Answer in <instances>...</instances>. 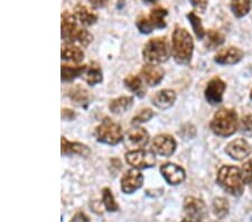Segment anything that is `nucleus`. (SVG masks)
<instances>
[{
    "instance_id": "nucleus-1",
    "label": "nucleus",
    "mask_w": 252,
    "mask_h": 222,
    "mask_svg": "<svg viewBox=\"0 0 252 222\" xmlns=\"http://www.w3.org/2000/svg\"><path fill=\"white\" fill-rule=\"evenodd\" d=\"M62 23H61V36L63 40H66L67 43H79L83 47L90 45L93 40V35L85 30L84 27L80 26L74 14H71L70 11H63Z\"/></svg>"
},
{
    "instance_id": "nucleus-2",
    "label": "nucleus",
    "mask_w": 252,
    "mask_h": 222,
    "mask_svg": "<svg viewBox=\"0 0 252 222\" xmlns=\"http://www.w3.org/2000/svg\"><path fill=\"white\" fill-rule=\"evenodd\" d=\"M194 51L193 37L185 28L176 27L172 36V53L175 62L186 65L190 62Z\"/></svg>"
},
{
    "instance_id": "nucleus-3",
    "label": "nucleus",
    "mask_w": 252,
    "mask_h": 222,
    "mask_svg": "<svg viewBox=\"0 0 252 222\" xmlns=\"http://www.w3.org/2000/svg\"><path fill=\"white\" fill-rule=\"evenodd\" d=\"M217 182L225 192L232 196H241L245 192V183L242 181L241 173L235 166H222L218 173Z\"/></svg>"
},
{
    "instance_id": "nucleus-4",
    "label": "nucleus",
    "mask_w": 252,
    "mask_h": 222,
    "mask_svg": "<svg viewBox=\"0 0 252 222\" xmlns=\"http://www.w3.org/2000/svg\"><path fill=\"white\" fill-rule=\"evenodd\" d=\"M210 127L217 136H232L238 129V115L233 109H220L214 115Z\"/></svg>"
},
{
    "instance_id": "nucleus-5",
    "label": "nucleus",
    "mask_w": 252,
    "mask_h": 222,
    "mask_svg": "<svg viewBox=\"0 0 252 222\" xmlns=\"http://www.w3.org/2000/svg\"><path fill=\"white\" fill-rule=\"evenodd\" d=\"M168 10L162 7H156L150 10L148 15L141 14L136 19V26L141 34H150L155 30H164L167 26L166 24V16Z\"/></svg>"
},
{
    "instance_id": "nucleus-6",
    "label": "nucleus",
    "mask_w": 252,
    "mask_h": 222,
    "mask_svg": "<svg viewBox=\"0 0 252 222\" xmlns=\"http://www.w3.org/2000/svg\"><path fill=\"white\" fill-rule=\"evenodd\" d=\"M144 60L148 64H160L168 61L170 51L165 37H155L149 39L142 51Z\"/></svg>"
},
{
    "instance_id": "nucleus-7",
    "label": "nucleus",
    "mask_w": 252,
    "mask_h": 222,
    "mask_svg": "<svg viewBox=\"0 0 252 222\" xmlns=\"http://www.w3.org/2000/svg\"><path fill=\"white\" fill-rule=\"evenodd\" d=\"M94 137L96 141L105 145H115L119 144L123 140V129L119 124L115 123L111 119L105 118L99 126L95 128Z\"/></svg>"
},
{
    "instance_id": "nucleus-8",
    "label": "nucleus",
    "mask_w": 252,
    "mask_h": 222,
    "mask_svg": "<svg viewBox=\"0 0 252 222\" xmlns=\"http://www.w3.org/2000/svg\"><path fill=\"white\" fill-rule=\"evenodd\" d=\"M126 161L136 169H144L155 166L156 156L153 152L138 149L131 151L126 154Z\"/></svg>"
},
{
    "instance_id": "nucleus-9",
    "label": "nucleus",
    "mask_w": 252,
    "mask_h": 222,
    "mask_svg": "<svg viewBox=\"0 0 252 222\" xmlns=\"http://www.w3.org/2000/svg\"><path fill=\"white\" fill-rule=\"evenodd\" d=\"M149 143V134L145 128L136 126L131 128L127 132L125 138V146L131 149V151H138L144 148Z\"/></svg>"
},
{
    "instance_id": "nucleus-10",
    "label": "nucleus",
    "mask_w": 252,
    "mask_h": 222,
    "mask_svg": "<svg viewBox=\"0 0 252 222\" xmlns=\"http://www.w3.org/2000/svg\"><path fill=\"white\" fill-rule=\"evenodd\" d=\"M184 212L189 219L202 220L207 215V208L204 201L195 196H186L184 200Z\"/></svg>"
},
{
    "instance_id": "nucleus-11",
    "label": "nucleus",
    "mask_w": 252,
    "mask_h": 222,
    "mask_svg": "<svg viewBox=\"0 0 252 222\" xmlns=\"http://www.w3.org/2000/svg\"><path fill=\"white\" fill-rule=\"evenodd\" d=\"M153 151L155 152V154L164 157L172 156L175 151H176L177 143L172 136L161 134L157 135L155 138L153 139Z\"/></svg>"
},
{
    "instance_id": "nucleus-12",
    "label": "nucleus",
    "mask_w": 252,
    "mask_h": 222,
    "mask_svg": "<svg viewBox=\"0 0 252 222\" xmlns=\"http://www.w3.org/2000/svg\"><path fill=\"white\" fill-rule=\"evenodd\" d=\"M144 184V175L138 169H129L121 177V191L125 194H132Z\"/></svg>"
},
{
    "instance_id": "nucleus-13",
    "label": "nucleus",
    "mask_w": 252,
    "mask_h": 222,
    "mask_svg": "<svg viewBox=\"0 0 252 222\" xmlns=\"http://www.w3.org/2000/svg\"><path fill=\"white\" fill-rule=\"evenodd\" d=\"M226 89V84L220 78H214L207 83L205 89V99L212 106L221 103L223 100V95Z\"/></svg>"
},
{
    "instance_id": "nucleus-14",
    "label": "nucleus",
    "mask_w": 252,
    "mask_h": 222,
    "mask_svg": "<svg viewBox=\"0 0 252 222\" xmlns=\"http://www.w3.org/2000/svg\"><path fill=\"white\" fill-rule=\"evenodd\" d=\"M251 152L252 148L250 144L243 138H238L230 141L225 148L226 154L235 160H242L247 159L251 154Z\"/></svg>"
},
{
    "instance_id": "nucleus-15",
    "label": "nucleus",
    "mask_w": 252,
    "mask_h": 222,
    "mask_svg": "<svg viewBox=\"0 0 252 222\" xmlns=\"http://www.w3.org/2000/svg\"><path fill=\"white\" fill-rule=\"evenodd\" d=\"M160 173L169 185H178L183 183L186 179L184 168L173 163L161 165Z\"/></svg>"
},
{
    "instance_id": "nucleus-16",
    "label": "nucleus",
    "mask_w": 252,
    "mask_h": 222,
    "mask_svg": "<svg viewBox=\"0 0 252 222\" xmlns=\"http://www.w3.org/2000/svg\"><path fill=\"white\" fill-rule=\"evenodd\" d=\"M243 55H245V53H243L242 50L234 46H230L219 51L218 54L215 55L214 61L215 63L220 64V65H233V64H237L242 60Z\"/></svg>"
},
{
    "instance_id": "nucleus-17",
    "label": "nucleus",
    "mask_w": 252,
    "mask_h": 222,
    "mask_svg": "<svg viewBox=\"0 0 252 222\" xmlns=\"http://www.w3.org/2000/svg\"><path fill=\"white\" fill-rule=\"evenodd\" d=\"M140 73L149 87L158 86L165 76L164 68L156 65V64H146L142 66Z\"/></svg>"
},
{
    "instance_id": "nucleus-18",
    "label": "nucleus",
    "mask_w": 252,
    "mask_h": 222,
    "mask_svg": "<svg viewBox=\"0 0 252 222\" xmlns=\"http://www.w3.org/2000/svg\"><path fill=\"white\" fill-rule=\"evenodd\" d=\"M61 152H62L63 156H68V155H80L87 157L91 154V149L89 148L87 145L78 143H72V141H68L64 136L61 137Z\"/></svg>"
},
{
    "instance_id": "nucleus-19",
    "label": "nucleus",
    "mask_w": 252,
    "mask_h": 222,
    "mask_svg": "<svg viewBox=\"0 0 252 222\" xmlns=\"http://www.w3.org/2000/svg\"><path fill=\"white\" fill-rule=\"evenodd\" d=\"M73 14L76 17V19L81 23L83 26H92L94 25L97 20V15L92 8L88 7L83 3H76V6L73 9Z\"/></svg>"
},
{
    "instance_id": "nucleus-20",
    "label": "nucleus",
    "mask_w": 252,
    "mask_h": 222,
    "mask_svg": "<svg viewBox=\"0 0 252 222\" xmlns=\"http://www.w3.org/2000/svg\"><path fill=\"white\" fill-rule=\"evenodd\" d=\"M175 101H176V94L175 91L168 90V89L158 91L153 98V103L159 109L170 108L175 103Z\"/></svg>"
},
{
    "instance_id": "nucleus-21",
    "label": "nucleus",
    "mask_w": 252,
    "mask_h": 222,
    "mask_svg": "<svg viewBox=\"0 0 252 222\" xmlns=\"http://www.w3.org/2000/svg\"><path fill=\"white\" fill-rule=\"evenodd\" d=\"M83 79L89 86H95L102 82L103 74L101 66L96 62H91L88 64L83 73Z\"/></svg>"
},
{
    "instance_id": "nucleus-22",
    "label": "nucleus",
    "mask_w": 252,
    "mask_h": 222,
    "mask_svg": "<svg viewBox=\"0 0 252 222\" xmlns=\"http://www.w3.org/2000/svg\"><path fill=\"white\" fill-rule=\"evenodd\" d=\"M68 98H70L73 102L78 104L80 107H87L89 103H90L91 95L89 94L87 89H84L81 86H74L72 87L67 92Z\"/></svg>"
},
{
    "instance_id": "nucleus-23",
    "label": "nucleus",
    "mask_w": 252,
    "mask_h": 222,
    "mask_svg": "<svg viewBox=\"0 0 252 222\" xmlns=\"http://www.w3.org/2000/svg\"><path fill=\"white\" fill-rule=\"evenodd\" d=\"M62 60L68 61V62L73 63H80L82 62L84 59V52L81 50V47L76 46L73 43H67L62 47Z\"/></svg>"
},
{
    "instance_id": "nucleus-24",
    "label": "nucleus",
    "mask_w": 252,
    "mask_h": 222,
    "mask_svg": "<svg viewBox=\"0 0 252 222\" xmlns=\"http://www.w3.org/2000/svg\"><path fill=\"white\" fill-rule=\"evenodd\" d=\"M133 104V98L132 96H120V98L113 99L110 103H109V109L112 114L115 115H121L125 114L126 111L132 107Z\"/></svg>"
},
{
    "instance_id": "nucleus-25",
    "label": "nucleus",
    "mask_w": 252,
    "mask_h": 222,
    "mask_svg": "<svg viewBox=\"0 0 252 222\" xmlns=\"http://www.w3.org/2000/svg\"><path fill=\"white\" fill-rule=\"evenodd\" d=\"M87 65L73 66V65H62L61 67V75H62V82H71L80 75H83Z\"/></svg>"
},
{
    "instance_id": "nucleus-26",
    "label": "nucleus",
    "mask_w": 252,
    "mask_h": 222,
    "mask_svg": "<svg viewBox=\"0 0 252 222\" xmlns=\"http://www.w3.org/2000/svg\"><path fill=\"white\" fill-rule=\"evenodd\" d=\"M252 1L251 0H234L231 3V10H232L233 15L238 18L245 17L246 15L251 10Z\"/></svg>"
},
{
    "instance_id": "nucleus-27",
    "label": "nucleus",
    "mask_w": 252,
    "mask_h": 222,
    "mask_svg": "<svg viewBox=\"0 0 252 222\" xmlns=\"http://www.w3.org/2000/svg\"><path fill=\"white\" fill-rule=\"evenodd\" d=\"M224 43V35L221 34L219 31L210 30L206 33L205 47L207 50H215Z\"/></svg>"
},
{
    "instance_id": "nucleus-28",
    "label": "nucleus",
    "mask_w": 252,
    "mask_h": 222,
    "mask_svg": "<svg viewBox=\"0 0 252 222\" xmlns=\"http://www.w3.org/2000/svg\"><path fill=\"white\" fill-rule=\"evenodd\" d=\"M212 209L215 217H218L219 219H224L229 215L230 204L224 197H215L212 204Z\"/></svg>"
},
{
    "instance_id": "nucleus-29",
    "label": "nucleus",
    "mask_w": 252,
    "mask_h": 222,
    "mask_svg": "<svg viewBox=\"0 0 252 222\" xmlns=\"http://www.w3.org/2000/svg\"><path fill=\"white\" fill-rule=\"evenodd\" d=\"M124 83L127 89L130 91L133 92V94L137 95L138 96L144 95V89H142V83L141 80L138 75H128L127 78L124 80Z\"/></svg>"
},
{
    "instance_id": "nucleus-30",
    "label": "nucleus",
    "mask_w": 252,
    "mask_h": 222,
    "mask_svg": "<svg viewBox=\"0 0 252 222\" xmlns=\"http://www.w3.org/2000/svg\"><path fill=\"white\" fill-rule=\"evenodd\" d=\"M186 17H188L190 26H192L194 33H195V35H196V37L198 39L204 38L206 33H205L204 27H203V25H202V19L198 17L196 14L193 13V11L192 13H189L188 15H186Z\"/></svg>"
},
{
    "instance_id": "nucleus-31",
    "label": "nucleus",
    "mask_w": 252,
    "mask_h": 222,
    "mask_svg": "<svg viewBox=\"0 0 252 222\" xmlns=\"http://www.w3.org/2000/svg\"><path fill=\"white\" fill-rule=\"evenodd\" d=\"M102 203L105 210L109 212H116L119 210V204L116 202L112 191L109 188H104L102 190Z\"/></svg>"
},
{
    "instance_id": "nucleus-32",
    "label": "nucleus",
    "mask_w": 252,
    "mask_h": 222,
    "mask_svg": "<svg viewBox=\"0 0 252 222\" xmlns=\"http://www.w3.org/2000/svg\"><path fill=\"white\" fill-rule=\"evenodd\" d=\"M155 116V112H154L152 109H142V110L138 114L137 116H135L131 120V125L132 126H138V125H141L144 123H147L153 117Z\"/></svg>"
},
{
    "instance_id": "nucleus-33",
    "label": "nucleus",
    "mask_w": 252,
    "mask_h": 222,
    "mask_svg": "<svg viewBox=\"0 0 252 222\" xmlns=\"http://www.w3.org/2000/svg\"><path fill=\"white\" fill-rule=\"evenodd\" d=\"M240 173H241L243 183L252 184V159H248L246 163L242 165L241 169H240Z\"/></svg>"
},
{
    "instance_id": "nucleus-34",
    "label": "nucleus",
    "mask_w": 252,
    "mask_h": 222,
    "mask_svg": "<svg viewBox=\"0 0 252 222\" xmlns=\"http://www.w3.org/2000/svg\"><path fill=\"white\" fill-rule=\"evenodd\" d=\"M240 127H241L242 134L252 137V115H248L246 117H243Z\"/></svg>"
},
{
    "instance_id": "nucleus-35",
    "label": "nucleus",
    "mask_w": 252,
    "mask_h": 222,
    "mask_svg": "<svg viewBox=\"0 0 252 222\" xmlns=\"http://www.w3.org/2000/svg\"><path fill=\"white\" fill-rule=\"evenodd\" d=\"M189 1L192 3L194 9L201 14H204L209 6V0H189Z\"/></svg>"
},
{
    "instance_id": "nucleus-36",
    "label": "nucleus",
    "mask_w": 252,
    "mask_h": 222,
    "mask_svg": "<svg viewBox=\"0 0 252 222\" xmlns=\"http://www.w3.org/2000/svg\"><path fill=\"white\" fill-rule=\"evenodd\" d=\"M70 222H90V219H89V217L84 212L79 211L72 217Z\"/></svg>"
},
{
    "instance_id": "nucleus-37",
    "label": "nucleus",
    "mask_w": 252,
    "mask_h": 222,
    "mask_svg": "<svg viewBox=\"0 0 252 222\" xmlns=\"http://www.w3.org/2000/svg\"><path fill=\"white\" fill-rule=\"evenodd\" d=\"M62 118L65 120H73L75 118L74 111L70 110V109H62Z\"/></svg>"
},
{
    "instance_id": "nucleus-38",
    "label": "nucleus",
    "mask_w": 252,
    "mask_h": 222,
    "mask_svg": "<svg viewBox=\"0 0 252 222\" xmlns=\"http://www.w3.org/2000/svg\"><path fill=\"white\" fill-rule=\"evenodd\" d=\"M92 6L94 7H103L107 3L108 0H89Z\"/></svg>"
},
{
    "instance_id": "nucleus-39",
    "label": "nucleus",
    "mask_w": 252,
    "mask_h": 222,
    "mask_svg": "<svg viewBox=\"0 0 252 222\" xmlns=\"http://www.w3.org/2000/svg\"><path fill=\"white\" fill-rule=\"evenodd\" d=\"M146 5H153V3H156L158 0H142Z\"/></svg>"
},
{
    "instance_id": "nucleus-40",
    "label": "nucleus",
    "mask_w": 252,
    "mask_h": 222,
    "mask_svg": "<svg viewBox=\"0 0 252 222\" xmlns=\"http://www.w3.org/2000/svg\"><path fill=\"white\" fill-rule=\"evenodd\" d=\"M181 222H201L200 220H193V219H189V218H185V219H183Z\"/></svg>"
},
{
    "instance_id": "nucleus-41",
    "label": "nucleus",
    "mask_w": 252,
    "mask_h": 222,
    "mask_svg": "<svg viewBox=\"0 0 252 222\" xmlns=\"http://www.w3.org/2000/svg\"><path fill=\"white\" fill-rule=\"evenodd\" d=\"M250 99L252 100V90H251V94H250Z\"/></svg>"
},
{
    "instance_id": "nucleus-42",
    "label": "nucleus",
    "mask_w": 252,
    "mask_h": 222,
    "mask_svg": "<svg viewBox=\"0 0 252 222\" xmlns=\"http://www.w3.org/2000/svg\"><path fill=\"white\" fill-rule=\"evenodd\" d=\"M251 185V192H252V184H250Z\"/></svg>"
}]
</instances>
